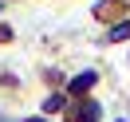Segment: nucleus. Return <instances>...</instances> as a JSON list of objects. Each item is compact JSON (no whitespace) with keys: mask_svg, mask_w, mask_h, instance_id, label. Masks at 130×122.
Here are the masks:
<instances>
[{"mask_svg":"<svg viewBox=\"0 0 130 122\" xmlns=\"http://www.w3.org/2000/svg\"><path fill=\"white\" fill-rule=\"evenodd\" d=\"M8 36H12V32H8V28H0V40H8Z\"/></svg>","mask_w":130,"mask_h":122,"instance_id":"20e7f679","label":"nucleus"},{"mask_svg":"<svg viewBox=\"0 0 130 122\" xmlns=\"http://www.w3.org/2000/svg\"><path fill=\"white\" fill-rule=\"evenodd\" d=\"M130 36V24H118V28H110V40H126Z\"/></svg>","mask_w":130,"mask_h":122,"instance_id":"7ed1b4c3","label":"nucleus"},{"mask_svg":"<svg viewBox=\"0 0 130 122\" xmlns=\"http://www.w3.org/2000/svg\"><path fill=\"white\" fill-rule=\"evenodd\" d=\"M99 114H103V110H99L95 102H87V106H83V110H79V122H95Z\"/></svg>","mask_w":130,"mask_h":122,"instance_id":"f03ea898","label":"nucleus"},{"mask_svg":"<svg viewBox=\"0 0 130 122\" xmlns=\"http://www.w3.org/2000/svg\"><path fill=\"white\" fill-rule=\"evenodd\" d=\"M91 83H95V71H83V75H75V79H71V91H75V95H83V91H91Z\"/></svg>","mask_w":130,"mask_h":122,"instance_id":"f257e3e1","label":"nucleus"}]
</instances>
